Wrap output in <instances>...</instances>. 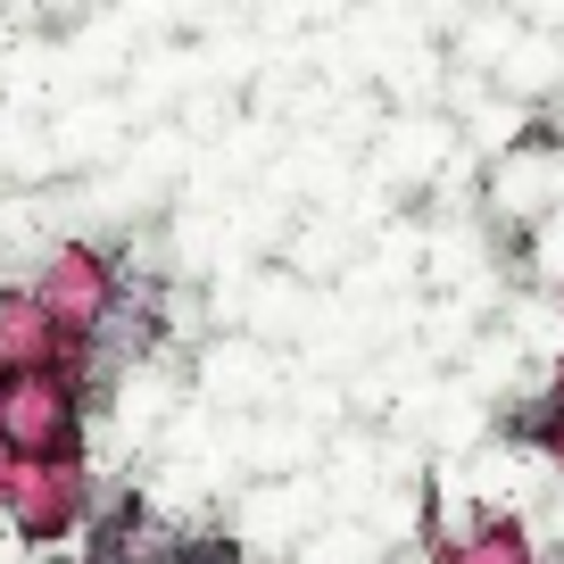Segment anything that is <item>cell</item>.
Listing matches in <instances>:
<instances>
[{
	"mask_svg": "<svg viewBox=\"0 0 564 564\" xmlns=\"http://www.w3.org/2000/svg\"><path fill=\"white\" fill-rule=\"evenodd\" d=\"M91 507H100V474H91V457H18V481H9V531H18L25 547L84 540Z\"/></svg>",
	"mask_w": 564,
	"mask_h": 564,
	"instance_id": "cell-1",
	"label": "cell"
},
{
	"mask_svg": "<svg viewBox=\"0 0 564 564\" xmlns=\"http://www.w3.org/2000/svg\"><path fill=\"white\" fill-rule=\"evenodd\" d=\"M42 307L58 316V333L67 340H91L108 316H117V300H124V265L108 258V249H51V258L34 265V282H25Z\"/></svg>",
	"mask_w": 564,
	"mask_h": 564,
	"instance_id": "cell-2",
	"label": "cell"
},
{
	"mask_svg": "<svg viewBox=\"0 0 564 564\" xmlns=\"http://www.w3.org/2000/svg\"><path fill=\"white\" fill-rule=\"evenodd\" d=\"M84 415L91 399L58 373H18L9 382V415H0V441L9 457H84Z\"/></svg>",
	"mask_w": 564,
	"mask_h": 564,
	"instance_id": "cell-3",
	"label": "cell"
},
{
	"mask_svg": "<svg viewBox=\"0 0 564 564\" xmlns=\"http://www.w3.org/2000/svg\"><path fill=\"white\" fill-rule=\"evenodd\" d=\"M441 564H547V556L514 514H474V531H457L441 547Z\"/></svg>",
	"mask_w": 564,
	"mask_h": 564,
	"instance_id": "cell-4",
	"label": "cell"
},
{
	"mask_svg": "<svg viewBox=\"0 0 564 564\" xmlns=\"http://www.w3.org/2000/svg\"><path fill=\"white\" fill-rule=\"evenodd\" d=\"M208 382L225 406H249V399H265V357H208Z\"/></svg>",
	"mask_w": 564,
	"mask_h": 564,
	"instance_id": "cell-5",
	"label": "cell"
},
{
	"mask_svg": "<svg viewBox=\"0 0 564 564\" xmlns=\"http://www.w3.org/2000/svg\"><path fill=\"white\" fill-rule=\"evenodd\" d=\"M9 481H18V457H9V441H0V523H9Z\"/></svg>",
	"mask_w": 564,
	"mask_h": 564,
	"instance_id": "cell-6",
	"label": "cell"
},
{
	"mask_svg": "<svg viewBox=\"0 0 564 564\" xmlns=\"http://www.w3.org/2000/svg\"><path fill=\"white\" fill-rule=\"evenodd\" d=\"M547 465H556V474H564V423H556V441H547Z\"/></svg>",
	"mask_w": 564,
	"mask_h": 564,
	"instance_id": "cell-7",
	"label": "cell"
},
{
	"mask_svg": "<svg viewBox=\"0 0 564 564\" xmlns=\"http://www.w3.org/2000/svg\"><path fill=\"white\" fill-rule=\"evenodd\" d=\"M0 415H9V373H0Z\"/></svg>",
	"mask_w": 564,
	"mask_h": 564,
	"instance_id": "cell-8",
	"label": "cell"
},
{
	"mask_svg": "<svg viewBox=\"0 0 564 564\" xmlns=\"http://www.w3.org/2000/svg\"><path fill=\"white\" fill-rule=\"evenodd\" d=\"M84 564H117V556H84Z\"/></svg>",
	"mask_w": 564,
	"mask_h": 564,
	"instance_id": "cell-9",
	"label": "cell"
}]
</instances>
